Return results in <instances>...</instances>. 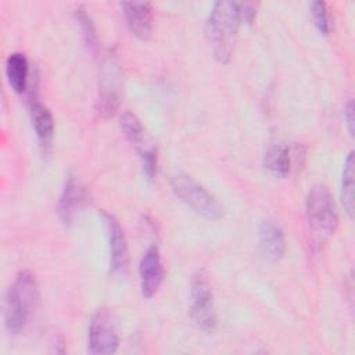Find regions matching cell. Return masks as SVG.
I'll return each instance as SVG.
<instances>
[{"label": "cell", "mask_w": 355, "mask_h": 355, "mask_svg": "<svg viewBox=\"0 0 355 355\" xmlns=\"http://www.w3.org/2000/svg\"><path fill=\"white\" fill-rule=\"evenodd\" d=\"M39 300L36 279L32 272H18L14 282L7 287L3 304V320L6 330L15 336L24 330Z\"/></svg>", "instance_id": "obj_1"}, {"label": "cell", "mask_w": 355, "mask_h": 355, "mask_svg": "<svg viewBox=\"0 0 355 355\" xmlns=\"http://www.w3.org/2000/svg\"><path fill=\"white\" fill-rule=\"evenodd\" d=\"M240 24L236 3H214L208 15L205 32L212 54L219 62H227L230 60Z\"/></svg>", "instance_id": "obj_2"}, {"label": "cell", "mask_w": 355, "mask_h": 355, "mask_svg": "<svg viewBox=\"0 0 355 355\" xmlns=\"http://www.w3.org/2000/svg\"><path fill=\"white\" fill-rule=\"evenodd\" d=\"M305 214L311 230L319 237L334 234L338 226V212L334 198L326 186H313L305 200Z\"/></svg>", "instance_id": "obj_3"}, {"label": "cell", "mask_w": 355, "mask_h": 355, "mask_svg": "<svg viewBox=\"0 0 355 355\" xmlns=\"http://www.w3.org/2000/svg\"><path fill=\"white\" fill-rule=\"evenodd\" d=\"M173 194L197 214L207 219L216 220L223 215V207L219 201L197 180L186 173H176L171 179Z\"/></svg>", "instance_id": "obj_4"}, {"label": "cell", "mask_w": 355, "mask_h": 355, "mask_svg": "<svg viewBox=\"0 0 355 355\" xmlns=\"http://www.w3.org/2000/svg\"><path fill=\"white\" fill-rule=\"evenodd\" d=\"M189 313L191 320L202 331L211 333L216 326L214 294L207 276L198 272L193 276L189 294Z\"/></svg>", "instance_id": "obj_5"}, {"label": "cell", "mask_w": 355, "mask_h": 355, "mask_svg": "<svg viewBox=\"0 0 355 355\" xmlns=\"http://www.w3.org/2000/svg\"><path fill=\"white\" fill-rule=\"evenodd\" d=\"M119 336L112 313L105 309H97L89 323L87 351L93 355H111L116 351Z\"/></svg>", "instance_id": "obj_6"}, {"label": "cell", "mask_w": 355, "mask_h": 355, "mask_svg": "<svg viewBox=\"0 0 355 355\" xmlns=\"http://www.w3.org/2000/svg\"><path fill=\"white\" fill-rule=\"evenodd\" d=\"M121 67L114 54H108L103 60L100 71V86H98V100L97 110L101 115H112L119 105V92H121Z\"/></svg>", "instance_id": "obj_7"}, {"label": "cell", "mask_w": 355, "mask_h": 355, "mask_svg": "<svg viewBox=\"0 0 355 355\" xmlns=\"http://www.w3.org/2000/svg\"><path fill=\"white\" fill-rule=\"evenodd\" d=\"M110 250V269L114 275H125L129 265V251L128 241L119 220L110 212H101Z\"/></svg>", "instance_id": "obj_8"}, {"label": "cell", "mask_w": 355, "mask_h": 355, "mask_svg": "<svg viewBox=\"0 0 355 355\" xmlns=\"http://www.w3.org/2000/svg\"><path fill=\"white\" fill-rule=\"evenodd\" d=\"M139 279L143 297L151 298L161 287L164 280V266L157 245H150L139 262Z\"/></svg>", "instance_id": "obj_9"}, {"label": "cell", "mask_w": 355, "mask_h": 355, "mask_svg": "<svg viewBox=\"0 0 355 355\" xmlns=\"http://www.w3.org/2000/svg\"><path fill=\"white\" fill-rule=\"evenodd\" d=\"M89 196L86 189L75 176H68L58 198L57 214L64 225H69L75 216L87 204Z\"/></svg>", "instance_id": "obj_10"}, {"label": "cell", "mask_w": 355, "mask_h": 355, "mask_svg": "<svg viewBox=\"0 0 355 355\" xmlns=\"http://www.w3.org/2000/svg\"><path fill=\"white\" fill-rule=\"evenodd\" d=\"M121 8L132 35L147 40L153 32V6L148 1H122Z\"/></svg>", "instance_id": "obj_11"}, {"label": "cell", "mask_w": 355, "mask_h": 355, "mask_svg": "<svg viewBox=\"0 0 355 355\" xmlns=\"http://www.w3.org/2000/svg\"><path fill=\"white\" fill-rule=\"evenodd\" d=\"M258 243L265 258L276 261L286 251V237L283 229L272 220H262L258 229Z\"/></svg>", "instance_id": "obj_12"}, {"label": "cell", "mask_w": 355, "mask_h": 355, "mask_svg": "<svg viewBox=\"0 0 355 355\" xmlns=\"http://www.w3.org/2000/svg\"><path fill=\"white\" fill-rule=\"evenodd\" d=\"M29 115L35 133L43 147H49L54 136V118L51 111L37 100L29 103Z\"/></svg>", "instance_id": "obj_13"}, {"label": "cell", "mask_w": 355, "mask_h": 355, "mask_svg": "<svg viewBox=\"0 0 355 355\" xmlns=\"http://www.w3.org/2000/svg\"><path fill=\"white\" fill-rule=\"evenodd\" d=\"M29 64L24 53H10L6 60V76L10 87L15 93H24L28 86Z\"/></svg>", "instance_id": "obj_14"}, {"label": "cell", "mask_w": 355, "mask_h": 355, "mask_svg": "<svg viewBox=\"0 0 355 355\" xmlns=\"http://www.w3.org/2000/svg\"><path fill=\"white\" fill-rule=\"evenodd\" d=\"M119 125H121V129H122L123 135L126 136V139L139 151V155L154 147V146H151V143H148L146 130H144L140 119L133 112H130L128 110L123 111L119 118Z\"/></svg>", "instance_id": "obj_15"}, {"label": "cell", "mask_w": 355, "mask_h": 355, "mask_svg": "<svg viewBox=\"0 0 355 355\" xmlns=\"http://www.w3.org/2000/svg\"><path fill=\"white\" fill-rule=\"evenodd\" d=\"M293 155L286 144H273L265 153V166L276 176H286L291 171Z\"/></svg>", "instance_id": "obj_16"}, {"label": "cell", "mask_w": 355, "mask_h": 355, "mask_svg": "<svg viewBox=\"0 0 355 355\" xmlns=\"http://www.w3.org/2000/svg\"><path fill=\"white\" fill-rule=\"evenodd\" d=\"M341 202L347 215L352 218V214H354V154L352 151L347 155L344 161V168L341 175Z\"/></svg>", "instance_id": "obj_17"}, {"label": "cell", "mask_w": 355, "mask_h": 355, "mask_svg": "<svg viewBox=\"0 0 355 355\" xmlns=\"http://www.w3.org/2000/svg\"><path fill=\"white\" fill-rule=\"evenodd\" d=\"M73 17L75 21L79 26L80 31V36L85 42V44L87 46L89 50L94 51L97 47V31L94 28V24L87 12V10L85 8V6L79 4L75 10H73Z\"/></svg>", "instance_id": "obj_18"}, {"label": "cell", "mask_w": 355, "mask_h": 355, "mask_svg": "<svg viewBox=\"0 0 355 355\" xmlns=\"http://www.w3.org/2000/svg\"><path fill=\"white\" fill-rule=\"evenodd\" d=\"M309 12H311L312 19H313L316 28L319 29V32L323 33V35H329L331 25H330V17H329L326 3L320 1V0L311 1L309 3Z\"/></svg>", "instance_id": "obj_19"}, {"label": "cell", "mask_w": 355, "mask_h": 355, "mask_svg": "<svg viewBox=\"0 0 355 355\" xmlns=\"http://www.w3.org/2000/svg\"><path fill=\"white\" fill-rule=\"evenodd\" d=\"M140 159H141V168L144 175L148 179H153L157 173V165H158V155H157V148L153 147L148 151L140 154Z\"/></svg>", "instance_id": "obj_20"}, {"label": "cell", "mask_w": 355, "mask_h": 355, "mask_svg": "<svg viewBox=\"0 0 355 355\" xmlns=\"http://www.w3.org/2000/svg\"><path fill=\"white\" fill-rule=\"evenodd\" d=\"M236 6H237L240 22L251 24L254 21L255 15H257L258 3H254V1H240V3H236Z\"/></svg>", "instance_id": "obj_21"}, {"label": "cell", "mask_w": 355, "mask_h": 355, "mask_svg": "<svg viewBox=\"0 0 355 355\" xmlns=\"http://www.w3.org/2000/svg\"><path fill=\"white\" fill-rule=\"evenodd\" d=\"M344 119L347 121V126H348L349 133L354 135V105H352L351 100L344 107Z\"/></svg>", "instance_id": "obj_22"}]
</instances>
